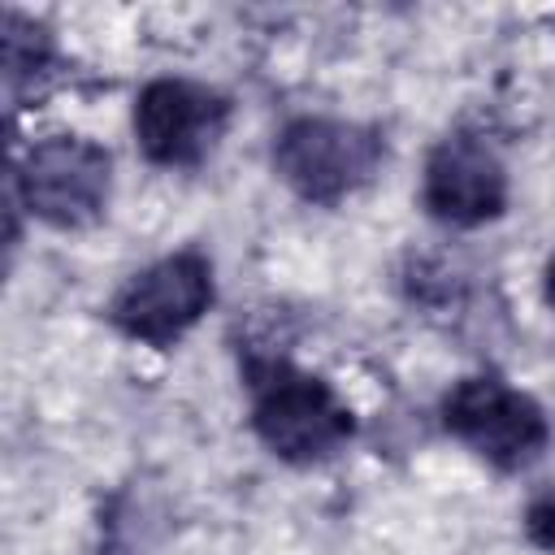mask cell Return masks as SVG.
<instances>
[{"mask_svg": "<svg viewBox=\"0 0 555 555\" xmlns=\"http://www.w3.org/2000/svg\"><path fill=\"white\" fill-rule=\"evenodd\" d=\"M238 377L247 390V425L260 447L295 468H312L347 451L356 438L351 403L321 373L273 351H243Z\"/></svg>", "mask_w": 555, "mask_h": 555, "instance_id": "obj_1", "label": "cell"}, {"mask_svg": "<svg viewBox=\"0 0 555 555\" xmlns=\"http://www.w3.org/2000/svg\"><path fill=\"white\" fill-rule=\"evenodd\" d=\"M386 156L390 147L382 126L334 117V113L291 117L269 147V160L282 186H291L304 204H317V208H334L356 191H364L382 173Z\"/></svg>", "mask_w": 555, "mask_h": 555, "instance_id": "obj_2", "label": "cell"}, {"mask_svg": "<svg viewBox=\"0 0 555 555\" xmlns=\"http://www.w3.org/2000/svg\"><path fill=\"white\" fill-rule=\"evenodd\" d=\"M438 425L499 473L529 468L551 442L546 408L494 369L455 377L438 399Z\"/></svg>", "mask_w": 555, "mask_h": 555, "instance_id": "obj_3", "label": "cell"}, {"mask_svg": "<svg viewBox=\"0 0 555 555\" xmlns=\"http://www.w3.org/2000/svg\"><path fill=\"white\" fill-rule=\"evenodd\" d=\"M217 304V269L199 247H178L134 269L104 304L108 325L152 351L178 347Z\"/></svg>", "mask_w": 555, "mask_h": 555, "instance_id": "obj_4", "label": "cell"}, {"mask_svg": "<svg viewBox=\"0 0 555 555\" xmlns=\"http://www.w3.org/2000/svg\"><path fill=\"white\" fill-rule=\"evenodd\" d=\"M113 156L87 134H48L13 165V204L48 230H87L108 212Z\"/></svg>", "mask_w": 555, "mask_h": 555, "instance_id": "obj_5", "label": "cell"}, {"mask_svg": "<svg viewBox=\"0 0 555 555\" xmlns=\"http://www.w3.org/2000/svg\"><path fill=\"white\" fill-rule=\"evenodd\" d=\"M234 121V100L199 78L160 74L139 87L130 108V130L147 165L156 169H199L225 139Z\"/></svg>", "mask_w": 555, "mask_h": 555, "instance_id": "obj_6", "label": "cell"}, {"mask_svg": "<svg viewBox=\"0 0 555 555\" xmlns=\"http://www.w3.org/2000/svg\"><path fill=\"white\" fill-rule=\"evenodd\" d=\"M512 178L481 130H447L421 169V208L447 230H481L507 212Z\"/></svg>", "mask_w": 555, "mask_h": 555, "instance_id": "obj_7", "label": "cell"}, {"mask_svg": "<svg viewBox=\"0 0 555 555\" xmlns=\"http://www.w3.org/2000/svg\"><path fill=\"white\" fill-rule=\"evenodd\" d=\"M52 65H56L52 35L35 17H22L17 9H9L4 13V87H9V95L17 100L26 87L39 91L52 78Z\"/></svg>", "mask_w": 555, "mask_h": 555, "instance_id": "obj_8", "label": "cell"}, {"mask_svg": "<svg viewBox=\"0 0 555 555\" xmlns=\"http://www.w3.org/2000/svg\"><path fill=\"white\" fill-rule=\"evenodd\" d=\"M520 529H525V538H529L542 555H555V486L538 490V494L525 503Z\"/></svg>", "mask_w": 555, "mask_h": 555, "instance_id": "obj_9", "label": "cell"}, {"mask_svg": "<svg viewBox=\"0 0 555 555\" xmlns=\"http://www.w3.org/2000/svg\"><path fill=\"white\" fill-rule=\"evenodd\" d=\"M542 291H546V304H551V312H555V247H551L546 269H542Z\"/></svg>", "mask_w": 555, "mask_h": 555, "instance_id": "obj_10", "label": "cell"}]
</instances>
